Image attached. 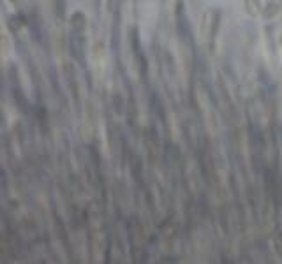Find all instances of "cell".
Instances as JSON below:
<instances>
[{
	"instance_id": "6da1fadb",
	"label": "cell",
	"mask_w": 282,
	"mask_h": 264,
	"mask_svg": "<svg viewBox=\"0 0 282 264\" xmlns=\"http://www.w3.org/2000/svg\"><path fill=\"white\" fill-rule=\"evenodd\" d=\"M85 30H87V18L83 12L76 11L71 14V36H69V51L73 55V58L81 65L87 67V56H85V46H87V37H85Z\"/></svg>"
},
{
	"instance_id": "3957f363",
	"label": "cell",
	"mask_w": 282,
	"mask_h": 264,
	"mask_svg": "<svg viewBox=\"0 0 282 264\" xmlns=\"http://www.w3.org/2000/svg\"><path fill=\"white\" fill-rule=\"evenodd\" d=\"M53 2V11H55V16L58 20H64L65 14V0H51Z\"/></svg>"
},
{
	"instance_id": "7a4b0ae2",
	"label": "cell",
	"mask_w": 282,
	"mask_h": 264,
	"mask_svg": "<svg viewBox=\"0 0 282 264\" xmlns=\"http://www.w3.org/2000/svg\"><path fill=\"white\" fill-rule=\"evenodd\" d=\"M243 4H245V9L250 16H259V14H261V4H259V0H243Z\"/></svg>"
}]
</instances>
